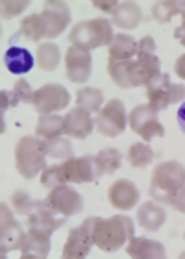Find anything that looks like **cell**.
<instances>
[{"label":"cell","mask_w":185,"mask_h":259,"mask_svg":"<svg viewBox=\"0 0 185 259\" xmlns=\"http://www.w3.org/2000/svg\"><path fill=\"white\" fill-rule=\"evenodd\" d=\"M69 104H71V95L65 87L58 83H47L35 91L32 106L39 115H49L65 109Z\"/></svg>","instance_id":"7"},{"label":"cell","mask_w":185,"mask_h":259,"mask_svg":"<svg viewBox=\"0 0 185 259\" xmlns=\"http://www.w3.org/2000/svg\"><path fill=\"white\" fill-rule=\"evenodd\" d=\"M67 222V217L52 209L50 205L44 204V200L41 202L37 209L33 211L32 215L26 217V228L28 230H35V232H43L47 235H52L56 230H60Z\"/></svg>","instance_id":"13"},{"label":"cell","mask_w":185,"mask_h":259,"mask_svg":"<svg viewBox=\"0 0 185 259\" xmlns=\"http://www.w3.org/2000/svg\"><path fill=\"white\" fill-rule=\"evenodd\" d=\"M19 250L24 259H44L50 252V235L35 232V230H28Z\"/></svg>","instance_id":"18"},{"label":"cell","mask_w":185,"mask_h":259,"mask_svg":"<svg viewBox=\"0 0 185 259\" xmlns=\"http://www.w3.org/2000/svg\"><path fill=\"white\" fill-rule=\"evenodd\" d=\"M47 156L52 159H69L72 157V143L65 137H54L44 141Z\"/></svg>","instance_id":"33"},{"label":"cell","mask_w":185,"mask_h":259,"mask_svg":"<svg viewBox=\"0 0 185 259\" xmlns=\"http://www.w3.org/2000/svg\"><path fill=\"white\" fill-rule=\"evenodd\" d=\"M92 244H95V241H92V217H89L82 222V226L71 230L61 255L65 259L85 257Z\"/></svg>","instance_id":"10"},{"label":"cell","mask_w":185,"mask_h":259,"mask_svg":"<svg viewBox=\"0 0 185 259\" xmlns=\"http://www.w3.org/2000/svg\"><path fill=\"white\" fill-rule=\"evenodd\" d=\"M183 239H185V233H183Z\"/></svg>","instance_id":"45"},{"label":"cell","mask_w":185,"mask_h":259,"mask_svg":"<svg viewBox=\"0 0 185 259\" xmlns=\"http://www.w3.org/2000/svg\"><path fill=\"white\" fill-rule=\"evenodd\" d=\"M4 63L11 74H26V72H30V70L33 69L35 60H33L32 52H30L28 49L11 45L10 49L6 50Z\"/></svg>","instance_id":"19"},{"label":"cell","mask_w":185,"mask_h":259,"mask_svg":"<svg viewBox=\"0 0 185 259\" xmlns=\"http://www.w3.org/2000/svg\"><path fill=\"white\" fill-rule=\"evenodd\" d=\"M126 252H128L130 257L135 259H163L167 255L163 244L145 237H131Z\"/></svg>","instance_id":"20"},{"label":"cell","mask_w":185,"mask_h":259,"mask_svg":"<svg viewBox=\"0 0 185 259\" xmlns=\"http://www.w3.org/2000/svg\"><path fill=\"white\" fill-rule=\"evenodd\" d=\"M133 237V222L130 217L115 215L109 219L92 217V241L104 252L122 248L126 241Z\"/></svg>","instance_id":"1"},{"label":"cell","mask_w":185,"mask_h":259,"mask_svg":"<svg viewBox=\"0 0 185 259\" xmlns=\"http://www.w3.org/2000/svg\"><path fill=\"white\" fill-rule=\"evenodd\" d=\"M108 200L115 209L130 211L139 202V193H137V187L131 184L130 180H117L109 185Z\"/></svg>","instance_id":"15"},{"label":"cell","mask_w":185,"mask_h":259,"mask_svg":"<svg viewBox=\"0 0 185 259\" xmlns=\"http://www.w3.org/2000/svg\"><path fill=\"white\" fill-rule=\"evenodd\" d=\"M174 72H176V76H178L180 80H185V54L180 56V58L176 60V63H174Z\"/></svg>","instance_id":"43"},{"label":"cell","mask_w":185,"mask_h":259,"mask_svg":"<svg viewBox=\"0 0 185 259\" xmlns=\"http://www.w3.org/2000/svg\"><path fill=\"white\" fill-rule=\"evenodd\" d=\"M108 50L109 58L119 61H128L133 56H137V41L131 35H126V33H115Z\"/></svg>","instance_id":"24"},{"label":"cell","mask_w":185,"mask_h":259,"mask_svg":"<svg viewBox=\"0 0 185 259\" xmlns=\"http://www.w3.org/2000/svg\"><path fill=\"white\" fill-rule=\"evenodd\" d=\"M130 61H119L113 58H108V74L113 80V83L120 89H131L130 83Z\"/></svg>","instance_id":"30"},{"label":"cell","mask_w":185,"mask_h":259,"mask_svg":"<svg viewBox=\"0 0 185 259\" xmlns=\"http://www.w3.org/2000/svg\"><path fill=\"white\" fill-rule=\"evenodd\" d=\"M26 237V232L22 226L13 219L11 211L8 209V204H0V254L6 255L11 250L21 248L22 241Z\"/></svg>","instance_id":"8"},{"label":"cell","mask_w":185,"mask_h":259,"mask_svg":"<svg viewBox=\"0 0 185 259\" xmlns=\"http://www.w3.org/2000/svg\"><path fill=\"white\" fill-rule=\"evenodd\" d=\"M69 41L72 47L89 50L98 49V47H109L113 41V32H111V22L108 19H91V21H80L74 24L69 33Z\"/></svg>","instance_id":"4"},{"label":"cell","mask_w":185,"mask_h":259,"mask_svg":"<svg viewBox=\"0 0 185 259\" xmlns=\"http://www.w3.org/2000/svg\"><path fill=\"white\" fill-rule=\"evenodd\" d=\"M41 21L47 30V39L52 41L58 35L65 32V28L71 24V10L65 2H44L43 11L39 13Z\"/></svg>","instance_id":"9"},{"label":"cell","mask_w":185,"mask_h":259,"mask_svg":"<svg viewBox=\"0 0 185 259\" xmlns=\"http://www.w3.org/2000/svg\"><path fill=\"white\" fill-rule=\"evenodd\" d=\"M126 159L131 167L143 168L150 165L154 161V152L148 145H141V143H135V145L130 146V150L126 154Z\"/></svg>","instance_id":"32"},{"label":"cell","mask_w":185,"mask_h":259,"mask_svg":"<svg viewBox=\"0 0 185 259\" xmlns=\"http://www.w3.org/2000/svg\"><path fill=\"white\" fill-rule=\"evenodd\" d=\"M95 128L104 137H117L126 130V109L119 98H111L98 111Z\"/></svg>","instance_id":"6"},{"label":"cell","mask_w":185,"mask_h":259,"mask_svg":"<svg viewBox=\"0 0 185 259\" xmlns=\"http://www.w3.org/2000/svg\"><path fill=\"white\" fill-rule=\"evenodd\" d=\"M37 65L39 69L44 70V72H52V70L58 69V65H60L61 60V52H60V47L54 43H41L37 47Z\"/></svg>","instance_id":"28"},{"label":"cell","mask_w":185,"mask_h":259,"mask_svg":"<svg viewBox=\"0 0 185 259\" xmlns=\"http://www.w3.org/2000/svg\"><path fill=\"white\" fill-rule=\"evenodd\" d=\"M13 95L17 97V100L22 104H33V98H35V91H33L30 83L26 80H17L15 85H13Z\"/></svg>","instance_id":"35"},{"label":"cell","mask_w":185,"mask_h":259,"mask_svg":"<svg viewBox=\"0 0 185 259\" xmlns=\"http://www.w3.org/2000/svg\"><path fill=\"white\" fill-rule=\"evenodd\" d=\"M117 6H119V2H115V0H109V2H104V0H95V2H92V8H97V10L104 11V13H113Z\"/></svg>","instance_id":"40"},{"label":"cell","mask_w":185,"mask_h":259,"mask_svg":"<svg viewBox=\"0 0 185 259\" xmlns=\"http://www.w3.org/2000/svg\"><path fill=\"white\" fill-rule=\"evenodd\" d=\"M169 89H170V80L169 74L165 72H159L148 81L147 85V98H148V106L154 108L156 111H161V109H167L170 106L169 104Z\"/></svg>","instance_id":"17"},{"label":"cell","mask_w":185,"mask_h":259,"mask_svg":"<svg viewBox=\"0 0 185 259\" xmlns=\"http://www.w3.org/2000/svg\"><path fill=\"white\" fill-rule=\"evenodd\" d=\"M95 128V120L91 119L89 111L76 106L65 115V124H63V134H67L72 139H85L89 137Z\"/></svg>","instance_id":"16"},{"label":"cell","mask_w":185,"mask_h":259,"mask_svg":"<svg viewBox=\"0 0 185 259\" xmlns=\"http://www.w3.org/2000/svg\"><path fill=\"white\" fill-rule=\"evenodd\" d=\"M183 11L185 2L170 0V2H154L152 8H150V15L159 24H167V22H170V19H174L176 15H181Z\"/></svg>","instance_id":"27"},{"label":"cell","mask_w":185,"mask_h":259,"mask_svg":"<svg viewBox=\"0 0 185 259\" xmlns=\"http://www.w3.org/2000/svg\"><path fill=\"white\" fill-rule=\"evenodd\" d=\"M0 98H2V115L6 113V109L8 108H15V106H19V100H17V97L13 95V91H2L0 93Z\"/></svg>","instance_id":"39"},{"label":"cell","mask_w":185,"mask_h":259,"mask_svg":"<svg viewBox=\"0 0 185 259\" xmlns=\"http://www.w3.org/2000/svg\"><path fill=\"white\" fill-rule=\"evenodd\" d=\"M13 37H24L28 43H37V41L47 39V30H44V24L41 21V15H28L21 22V28Z\"/></svg>","instance_id":"25"},{"label":"cell","mask_w":185,"mask_h":259,"mask_svg":"<svg viewBox=\"0 0 185 259\" xmlns=\"http://www.w3.org/2000/svg\"><path fill=\"white\" fill-rule=\"evenodd\" d=\"M170 205H172L176 211H180V213H183L185 215V185L178 191V193H176L174 200H172V204Z\"/></svg>","instance_id":"41"},{"label":"cell","mask_w":185,"mask_h":259,"mask_svg":"<svg viewBox=\"0 0 185 259\" xmlns=\"http://www.w3.org/2000/svg\"><path fill=\"white\" fill-rule=\"evenodd\" d=\"M128 124H130L131 132L137 135H141L143 141H152L154 137H163L165 128L158 120V111L150 108L148 104L143 106H135L130 111L128 117Z\"/></svg>","instance_id":"5"},{"label":"cell","mask_w":185,"mask_h":259,"mask_svg":"<svg viewBox=\"0 0 185 259\" xmlns=\"http://www.w3.org/2000/svg\"><path fill=\"white\" fill-rule=\"evenodd\" d=\"M44 204L65 217H74L83 209V198L67 184L50 189L49 196L44 198Z\"/></svg>","instance_id":"11"},{"label":"cell","mask_w":185,"mask_h":259,"mask_svg":"<svg viewBox=\"0 0 185 259\" xmlns=\"http://www.w3.org/2000/svg\"><path fill=\"white\" fill-rule=\"evenodd\" d=\"M167 221V211L158 205V202H145L137 209V222L148 232H158Z\"/></svg>","instance_id":"21"},{"label":"cell","mask_w":185,"mask_h":259,"mask_svg":"<svg viewBox=\"0 0 185 259\" xmlns=\"http://www.w3.org/2000/svg\"><path fill=\"white\" fill-rule=\"evenodd\" d=\"M92 161H95L97 178H102L106 174H113L115 170H119L122 165V154L115 148H104L97 156H92Z\"/></svg>","instance_id":"23"},{"label":"cell","mask_w":185,"mask_h":259,"mask_svg":"<svg viewBox=\"0 0 185 259\" xmlns=\"http://www.w3.org/2000/svg\"><path fill=\"white\" fill-rule=\"evenodd\" d=\"M174 39H178L181 47H185V11L181 13V24L174 30Z\"/></svg>","instance_id":"42"},{"label":"cell","mask_w":185,"mask_h":259,"mask_svg":"<svg viewBox=\"0 0 185 259\" xmlns=\"http://www.w3.org/2000/svg\"><path fill=\"white\" fill-rule=\"evenodd\" d=\"M61 172L65 184H91L97 178L92 156L69 157L61 161Z\"/></svg>","instance_id":"12"},{"label":"cell","mask_w":185,"mask_h":259,"mask_svg":"<svg viewBox=\"0 0 185 259\" xmlns=\"http://www.w3.org/2000/svg\"><path fill=\"white\" fill-rule=\"evenodd\" d=\"M76 104L89 113H98L104 104V93L95 87H82L76 91Z\"/></svg>","instance_id":"29"},{"label":"cell","mask_w":185,"mask_h":259,"mask_svg":"<svg viewBox=\"0 0 185 259\" xmlns=\"http://www.w3.org/2000/svg\"><path fill=\"white\" fill-rule=\"evenodd\" d=\"M30 2L28 0H22V2H2V19H13V17L21 15L22 11L26 10Z\"/></svg>","instance_id":"36"},{"label":"cell","mask_w":185,"mask_h":259,"mask_svg":"<svg viewBox=\"0 0 185 259\" xmlns=\"http://www.w3.org/2000/svg\"><path fill=\"white\" fill-rule=\"evenodd\" d=\"M180 100H185V85H180V83H170L169 89V104L180 102Z\"/></svg>","instance_id":"37"},{"label":"cell","mask_w":185,"mask_h":259,"mask_svg":"<svg viewBox=\"0 0 185 259\" xmlns=\"http://www.w3.org/2000/svg\"><path fill=\"white\" fill-rule=\"evenodd\" d=\"M176 119H178V126H180V130L185 134V100H183V104L180 106V109H178Z\"/></svg>","instance_id":"44"},{"label":"cell","mask_w":185,"mask_h":259,"mask_svg":"<svg viewBox=\"0 0 185 259\" xmlns=\"http://www.w3.org/2000/svg\"><path fill=\"white\" fill-rule=\"evenodd\" d=\"M41 202L43 200L32 198L28 191H22V189L15 191V193L11 194V205H13V209L21 217H30L41 205Z\"/></svg>","instance_id":"31"},{"label":"cell","mask_w":185,"mask_h":259,"mask_svg":"<svg viewBox=\"0 0 185 259\" xmlns=\"http://www.w3.org/2000/svg\"><path fill=\"white\" fill-rule=\"evenodd\" d=\"M63 184H65V180H63V172H61V163L47 167L43 170V174H41V185L47 187V189H56L58 185Z\"/></svg>","instance_id":"34"},{"label":"cell","mask_w":185,"mask_h":259,"mask_svg":"<svg viewBox=\"0 0 185 259\" xmlns=\"http://www.w3.org/2000/svg\"><path fill=\"white\" fill-rule=\"evenodd\" d=\"M137 52H141V54H156V41L150 35L143 37L137 43Z\"/></svg>","instance_id":"38"},{"label":"cell","mask_w":185,"mask_h":259,"mask_svg":"<svg viewBox=\"0 0 185 259\" xmlns=\"http://www.w3.org/2000/svg\"><path fill=\"white\" fill-rule=\"evenodd\" d=\"M185 185V167L178 161L156 165L150 180V196L158 204H172L176 193Z\"/></svg>","instance_id":"2"},{"label":"cell","mask_w":185,"mask_h":259,"mask_svg":"<svg viewBox=\"0 0 185 259\" xmlns=\"http://www.w3.org/2000/svg\"><path fill=\"white\" fill-rule=\"evenodd\" d=\"M65 76L72 83H85L91 78V56L85 50L71 47L65 56Z\"/></svg>","instance_id":"14"},{"label":"cell","mask_w":185,"mask_h":259,"mask_svg":"<svg viewBox=\"0 0 185 259\" xmlns=\"http://www.w3.org/2000/svg\"><path fill=\"white\" fill-rule=\"evenodd\" d=\"M47 150L44 139L24 135L15 145V167L22 178L32 180L47 168Z\"/></svg>","instance_id":"3"},{"label":"cell","mask_w":185,"mask_h":259,"mask_svg":"<svg viewBox=\"0 0 185 259\" xmlns=\"http://www.w3.org/2000/svg\"><path fill=\"white\" fill-rule=\"evenodd\" d=\"M63 124H65V117L60 115H41L35 124V134L41 139H54V137H61L63 134Z\"/></svg>","instance_id":"26"},{"label":"cell","mask_w":185,"mask_h":259,"mask_svg":"<svg viewBox=\"0 0 185 259\" xmlns=\"http://www.w3.org/2000/svg\"><path fill=\"white\" fill-rule=\"evenodd\" d=\"M141 10L135 2H119V6L115 8L111 13V22L115 26L122 28V30H133L141 24Z\"/></svg>","instance_id":"22"}]
</instances>
